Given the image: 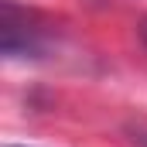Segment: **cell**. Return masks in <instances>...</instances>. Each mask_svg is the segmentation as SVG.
Returning a JSON list of instances; mask_svg holds the SVG:
<instances>
[{"label": "cell", "mask_w": 147, "mask_h": 147, "mask_svg": "<svg viewBox=\"0 0 147 147\" xmlns=\"http://www.w3.org/2000/svg\"><path fill=\"white\" fill-rule=\"evenodd\" d=\"M140 38H144V48H147V21L140 24Z\"/></svg>", "instance_id": "1"}]
</instances>
